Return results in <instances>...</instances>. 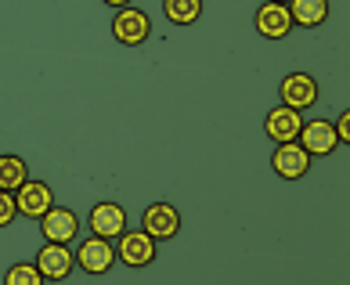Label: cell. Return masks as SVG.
<instances>
[{"instance_id": "cell-1", "label": "cell", "mask_w": 350, "mask_h": 285, "mask_svg": "<svg viewBox=\"0 0 350 285\" xmlns=\"http://www.w3.org/2000/svg\"><path fill=\"white\" fill-rule=\"evenodd\" d=\"M112 245H116V260L126 264V267H134V271L152 267L155 256H159V242H155L145 228H137V231L123 228L120 235L112 239Z\"/></svg>"}, {"instance_id": "cell-2", "label": "cell", "mask_w": 350, "mask_h": 285, "mask_svg": "<svg viewBox=\"0 0 350 285\" xmlns=\"http://www.w3.org/2000/svg\"><path fill=\"white\" fill-rule=\"evenodd\" d=\"M112 40L116 44H123V47H141L152 36V18H148V11H141L134 4H126V8H116V15H112Z\"/></svg>"}, {"instance_id": "cell-3", "label": "cell", "mask_w": 350, "mask_h": 285, "mask_svg": "<svg viewBox=\"0 0 350 285\" xmlns=\"http://www.w3.org/2000/svg\"><path fill=\"white\" fill-rule=\"evenodd\" d=\"M11 195H15L18 217H25V220H40L51 206H55V191H51V185L40 177H25Z\"/></svg>"}, {"instance_id": "cell-4", "label": "cell", "mask_w": 350, "mask_h": 285, "mask_svg": "<svg viewBox=\"0 0 350 285\" xmlns=\"http://www.w3.org/2000/svg\"><path fill=\"white\" fill-rule=\"evenodd\" d=\"M72 260L83 275H105V271H112V264H116V245H112V239L90 235L72 249Z\"/></svg>"}, {"instance_id": "cell-5", "label": "cell", "mask_w": 350, "mask_h": 285, "mask_svg": "<svg viewBox=\"0 0 350 285\" xmlns=\"http://www.w3.org/2000/svg\"><path fill=\"white\" fill-rule=\"evenodd\" d=\"M278 98H282V105H289V109H296V112H307V109L318 105L321 87H318V80H314L310 72H289V76L278 83Z\"/></svg>"}, {"instance_id": "cell-6", "label": "cell", "mask_w": 350, "mask_h": 285, "mask_svg": "<svg viewBox=\"0 0 350 285\" xmlns=\"http://www.w3.org/2000/svg\"><path fill=\"white\" fill-rule=\"evenodd\" d=\"M141 228L148 231L155 242H166V239H177L180 235V213L174 202H148L145 213H141Z\"/></svg>"}, {"instance_id": "cell-7", "label": "cell", "mask_w": 350, "mask_h": 285, "mask_svg": "<svg viewBox=\"0 0 350 285\" xmlns=\"http://www.w3.org/2000/svg\"><path fill=\"white\" fill-rule=\"evenodd\" d=\"M33 264H36V271H40L44 282H66L72 275V267H76L72 249L66 242H44Z\"/></svg>"}, {"instance_id": "cell-8", "label": "cell", "mask_w": 350, "mask_h": 285, "mask_svg": "<svg viewBox=\"0 0 350 285\" xmlns=\"http://www.w3.org/2000/svg\"><path fill=\"white\" fill-rule=\"evenodd\" d=\"M296 141L307 148L310 159H325V155H332L336 148H340V137H336L332 120H304Z\"/></svg>"}, {"instance_id": "cell-9", "label": "cell", "mask_w": 350, "mask_h": 285, "mask_svg": "<svg viewBox=\"0 0 350 285\" xmlns=\"http://www.w3.org/2000/svg\"><path fill=\"white\" fill-rule=\"evenodd\" d=\"M40 235H44V242H66V245H72L76 235H80V217H76L69 206L55 202L40 217Z\"/></svg>"}, {"instance_id": "cell-10", "label": "cell", "mask_w": 350, "mask_h": 285, "mask_svg": "<svg viewBox=\"0 0 350 285\" xmlns=\"http://www.w3.org/2000/svg\"><path fill=\"white\" fill-rule=\"evenodd\" d=\"M271 170L282 180H300V177L310 174V155L300 141H285V145H278L275 155H271Z\"/></svg>"}, {"instance_id": "cell-11", "label": "cell", "mask_w": 350, "mask_h": 285, "mask_svg": "<svg viewBox=\"0 0 350 285\" xmlns=\"http://www.w3.org/2000/svg\"><path fill=\"white\" fill-rule=\"evenodd\" d=\"M253 25H256V33H260L264 40H285V36L296 29L293 18H289V8H285V4H275V0H264V4L256 8Z\"/></svg>"}, {"instance_id": "cell-12", "label": "cell", "mask_w": 350, "mask_h": 285, "mask_svg": "<svg viewBox=\"0 0 350 285\" xmlns=\"http://www.w3.org/2000/svg\"><path fill=\"white\" fill-rule=\"evenodd\" d=\"M87 228H90V235H101V239H116L120 231L126 228V210L120 202H94L90 206V213H87Z\"/></svg>"}, {"instance_id": "cell-13", "label": "cell", "mask_w": 350, "mask_h": 285, "mask_svg": "<svg viewBox=\"0 0 350 285\" xmlns=\"http://www.w3.org/2000/svg\"><path fill=\"white\" fill-rule=\"evenodd\" d=\"M304 126V116L289 109V105H275L267 116H264V134L275 141V145H285V141H296V134H300Z\"/></svg>"}, {"instance_id": "cell-14", "label": "cell", "mask_w": 350, "mask_h": 285, "mask_svg": "<svg viewBox=\"0 0 350 285\" xmlns=\"http://www.w3.org/2000/svg\"><path fill=\"white\" fill-rule=\"evenodd\" d=\"M285 8H289L293 25H304V29H318L329 22V0H289Z\"/></svg>"}, {"instance_id": "cell-15", "label": "cell", "mask_w": 350, "mask_h": 285, "mask_svg": "<svg viewBox=\"0 0 350 285\" xmlns=\"http://www.w3.org/2000/svg\"><path fill=\"white\" fill-rule=\"evenodd\" d=\"M206 11V0H163V15L170 25H196Z\"/></svg>"}, {"instance_id": "cell-16", "label": "cell", "mask_w": 350, "mask_h": 285, "mask_svg": "<svg viewBox=\"0 0 350 285\" xmlns=\"http://www.w3.org/2000/svg\"><path fill=\"white\" fill-rule=\"evenodd\" d=\"M25 177H29V163H25L22 155H11V152L0 155V188L15 191Z\"/></svg>"}, {"instance_id": "cell-17", "label": "cell", "mask_w": 350, "mask_h": 285, "mask_svg": "<svg viewBox=\"0 0 350 285\" xmlns=\"http://www.w3.org/2000/svg\"><path fill=\"white\" fill-rule=\"evenodd\" d=\"M4 285H44L40 271H36L33 260H22V264H11L4 271Z\"/></svg>"}, {"instance_id": "cell-18", "label": "cell", "mask_w": 350, "mask_h": 285, "mask_svg": "<svg viewBox=\"0 0 350 285\" xmlns=\"http://www.w3.org/2000/svg\"><path fill=\"white\" fill-rule=\"evenodd\" d=\"M18 220V206H15V195L0 188V228H11Z\"/></svg>"}, {"instance_id": "cell-19", "label": "cell", "mask_w": 350, "mask_h": 285, "mask_svg": "<svg viewBox=\"0 0 350 285\" xmlns=\"http://www.w3.org/2000/svg\"><path fill=\"white\" fill-rule=\"evenodd\" d=\"M332 126H336V137H340V145H350V109L336 116Z\"/></svg>"}, {"instance_id": "cell-20", "label": "cell", "mask_w": 350, "mask_h": 285, "mask_svg": "<svg viewBox=\"0 0 350 285\" xmlns=\"http://www.w3.org/2000/svg\"><path fill=\"white\" fill-rule=\"evenodd\" d=\"M101 4H109V8L116 11V8H126V4H134V0H101Z\"/></svg>"}, {"instance_id": "cell-21", "label": "cell", "mask_w": 350, "mask_h": 285, "mask_svg": "<svg viewBox=\"0 0 350 285\" xmlns=\"http://www.w3.org/2000/svg\"><path fill=\"white\" fill-rule=\"evenodd\" d=\"M275 4H289V0H275Z\"/></svg>"}]
</instances>
